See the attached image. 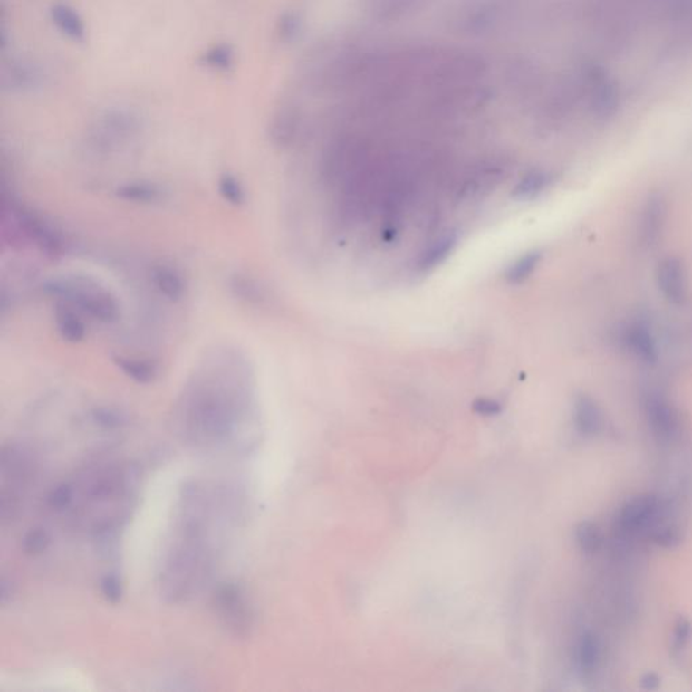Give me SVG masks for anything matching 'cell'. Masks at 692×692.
Returning a JSON list of instances; mask_svg holds the SVG:
<instances>
[{"instance_id":"obj_18","label":"cell","mask_w":692,"mask_h":692,"mask_svg":"<svg viewBox=\"0 0 692 692\" xmlns=\"http://www.w3.org/2000/svg\"><path fill=\"white\" fill-rule=\"evenodd\" d=\"M226 284L230 295L245 306L260 309L268 304L269 293L265 285L246 272H233L227 277Z\"/></svg>"},{"instance_id":"obj_26","label":"cell","mask_w":692,"mask_h":692,"mask_svg":"<svg viewBox=\"0 0 692 692\" xmlns=\"http://www.w3.org/2000/svg\"><path fill=\"white\" fill-rule=\"evenodd\" d=\"M553 181V175L545 169H532L519 178L513 189V197L518 200H530L543 194Z\"/></svg>"},{"instance_id":"obj_11","label":"cell","mask_w":692,"mask_h":692,"mask_svg":"<svg viewBox=\"0 0 692 692\" xmlns=\"http://www.w3.org/2000/svg\"><path fill=\"white\" fill-rule=\"evenodd\" d=\"M645 416L650 432L660 442L674 441L679 434V417L672 403L661 394H652L645 402Z\"/></svg>"},{"instance_id":"obj_9","label":"cell","mask_w":692,"mask_h":692,"mask_svg":"<svg viewBox=\"0 0 692 692\" xmlns=\"http://www.w3.org/2000/svg\"><path fill=\"white\" fill-rule=\"evenodd\" d=\"M48 83L45 68L34 59L24 56H11L3 60L0 71V86L5 92L24 93L37 92Z\"/></svg>"},{"instance_id":"obj_34","label":"cell","mask_w":692,"mask_h":692,"mask_svg":"<svg viewBox=\"0 0 692 692\" xmlns=\"http://www.w3.org/2000/svg\"><path fill=\"white\" fill-rule=\"evenodd\" d=\"M301 32V18L296 14L285 13L277 22L276 33L280 40L291 43Z\"/></svg>"},{"instance_id":"obj_12","label":"cell","mask_w":692,"mask_h":692,"mask_svg":"<svg viewBox=\"0 0 692 692\" xmlns=\"http://www.w3.org/2000/svg\"><path fill=\"white\" fill-rule=\"evenodd\" d=\"M656 280L661 295L674 306H682L687 301V274L682 261L667 257L658 263Z\"/></svg>"},{"instance_id":"obj_22","label":"cell","mask_w":692,"mask_h":692,"mask_svg":"<svg viewBox=\"0 0 692 692\" xmlns=\"http://www.w3.org/2000/svg\"><path fill=\"white\" fill-rule=\"evenodd\" d=\"M573 422L583 437H595L602 430V413L600 406L589 395H578L573 403Z\"/></svg>"},{"instance_id":"obj_27","label":"cell","mask_w":692,"mask_h":692,"mask_svg":"<svg viewBox=\"0 0 692 692\" xmlns=\"http://www.w3.org/2000/svg\"><path fill=\"white\" fill-rule=\"evenodd\" d=\"M200 64L216 72H229L235 62V52L229 43H216L200 54Z\"/></svg>"},{"instance_id":"obj_29","label":"cell","mask_w":692,"mask_h":692,"mask_svg":"<svg viewBox=\"0 0 692 692\" xmlns=\"http://www.w3.org/2000/svg\"><path fill=\"white\" fill-rule=\"evenodd\" d=\"M218 192L222 199L233 207H241L246 203L245 187L233 173L225 172L219 176Z\"/></svg>"},{"instance_id":"obj_19","label":"cell","mask_w":692,"mask_h":692,"mask_svg":"<svg viewBox=\"0 0 692 692\" xmlns=\"http://www.w3.org/2000/svg\"><path fill=\"white\" fill-rule=\"evenodd\" d=\"M112 362L126 378L137 384H152L160 378V364L152 357L118 353L112 357Z\"/></svg>"},{"instance_id":"obj_4","label":"cell","mask_w":692,"mask_h":692,"mask_svg":"<svg viewBox=\"0 0 692 692\" xmlns=\"http://www.w3.org/2000/svg\"><path fill=\"white\" fill-rule=\"evenodd\" d=\"M43 291L53 302H65L76 307L87 320L103 325H112L120 320V304L115 293L86 274L52 277L43 283Z\"/></svg>"},{"instance_id":"obj_30","label":"cell","mask_w":692,"mask_h":692,"mask_svg":"<svg viewBox=\"0 0 692 692\" xmlns=\"http://www.w3.org/2000/svg\"><path fill=\"white\" fill-rule=\"evenodd\" d=\"M576 543L583 553L594 554L602 546V534L597 524L590 521H583L576 526Z\"/></svg>"},{"instance_id":"obj_24","label":"cell","mask_w":692,"mask_h":692,"mask_svg":"<svg viewBox=\"0 0 692 692\" xmlns=\"http://www.w3.org/2000/svg\"><path fill=\"white\" fill-rule=\"evenodd\" d=\"M591 107L598 117L606 120L618 109V92L614 84L603 75H595L591 82Z\"/></svg>"},{"instance_id":"obj_16","label":"cell","mask_w":692,"mask_h":692,"mask_svg":"<svg viewBox=\"0 0 692 692\" xmlns=\"http://www.w3.org/2000/svg\"><path fill=\"white\" fill-rule=\"evenodd\" d=\"M87 318L65 302H54L53 323L57 334L67 344H82L87 339Z\"/></svg>"},{"instance_id":"obj_21","label":"cell","mask_w":692,"mask_h":692,"mask_svg":"<svg viewBox=\"0 0 692 692\" xmlns=\"http://www.w3.org/2000/svg\"><path fill=\"white\" fill-rule=\"evenodd\" d=\"M52 24L68 40L73 43H83L86 40L87 29L81 14L65 3H56L49 10Z\"/></svg>"},{"instance_id":"obj_10","label":"cell","mask_w":692,"mask_h":692,"mask_svg":"<svg viewBox=\"0 0 692 692\" xmlns=\"http://www.w3.org/2000/svg\"><path fill=\"white\" fill-rule=\"evenodd\" d=\"M666 518V506L655 494H641L625 502L620 513V524L625 532H639L658 526Z\"/></svg>"},{"instance_id":"obj_13","label":"cell","mask_w":692,"mask_h":692,"mask_svg":"<svg viewBox=\"0 0 692 692\" xmlns=\"http://www.w3.org/2000/svg\"><path fill=\"white\" fill-rule=\"evenodd\" d=\"M148 276L156 293L169 303H178L186 299L188 293V282L178 266L160 261L150 266Z\"/></svg>"},{"instance_id":"obj_6","label":"cell","mask_w":692,"mask_h":692,"mask_svg":"<svg viewBox=\"0 0 692 692\" xmlns=\"http://www.w3.org/2000/svg\"><path fill=\"white\" fill-rule=\"evenodd\" d=\"M34 463L32 456L19 445L2 447L0 455V518L2 522L15 517L27 485L32 480Z\"/></svg>"},{"instance_id":"obj_2","label":"cell","mask_w":692,"mask_h":692,"mask_svg":"<svg viewBox=\"0 0 692 692\" xmlns=\"http://www.w3.org/2000/svg\"><path fill=\"white\" fill-rule=\"evenodd\" d=\"M229 494L216 485L192 483L181 494L173 540L160 572L161 594L172 603L194 598L210 581L221 541L222 522L229 521Z\"/></svg>"},{"instance_id":"obj_3","label":"cell","mask_w":692,"mask_h":692,"mask_svg":"<svg viewBox=\"0 0 692 692\" xmlns=\"http://www.w3.org/2000/svg\"><path fill=\"white\" fill-rule=\"evenodd\" d=\"M73 494L82 498V518L95 537H114L134 505L139 474L122 464H104L88 468L72 482Z\"/></svg>"},{"instance_id":"obj_28","label":"cell","mask_w":692,"mask_h":692,"mask_svg":"<svg viewBox=\"0 0 692 692\" xmlns=\"http://www.w3.org/2000/svg\"><path fill=\"white\" fill-rule=\"evenodd\" d=\"M541 260H543V254L540 251H530L522 255L512 265H509L505 274V279L512 285L522 284L534 274Z\"/></svg>"},{"instance_id":"obj_39","label":"cell","mask_w":692,"mask_h":692,"mask_svg":"<svg viewBox=\"0 0 692 692\" xmlns=\"http://www.w3.org/2000/svg\"><path fill=\"white\" fill-rule=\"evenodd\" d=\"M641 687L648 691L658 690V688L660 687V678H658V675L653 674V672L645 674L641 679Z\"/></svg>"},{"instance_id":"obj_31","label":"cell","mask_w":692,"mask_h":692,"mask_svg":"<svg viewBox=\"0 0 692 692\" xmlns=\"http://www.w3.org/2000/svg\"><path fill=\"white\" fill-rule=\"evenodd\" d=\"M90 417L91 421L96 427L106 430L120 429V428L125 427L126 422H128V418H126L123 411L112 408H95V410L91 411Z\"/></svg>"},{"instance_id":"obj_5","label":"cell","mask_w":692,"mask_h":692,"mask_svg":"<svg viewBox=\"0 0 692 692\" xmlns=\"http://www.w3.org/2000/svg\"><path fill=\"white\" fill-rule=\"evenodd\" d=\"M142 131V120L125 107L101 111L87 129L84 148L95 158H110L133 144Z\"/></svg>"},{"instance_id":"obj_15","label":"cell","mask_w":692,"mask_h":692,"mask_svg":"<svg viewBox=\"0 0 692 692\" xmlns=\"http://www.w3.org/2000/svg\"><path fill=\"white\" fill-rule=\"evenodd\" d=\"M620 342L629 353L648 365H655L658 360V346L649 326L641 321H634L620 329Z\"/></svg>"},{"instance_id":"obj_14","label":"cell","mask_w":692,"mask_h":692,"mask_svg":"<svg viewBox=\"0 0 692 692\" xmlns=\"http://www.w3.org/2000/svg\"><path fill=\"white\" fill-rule=\"evenodd\" d=\"M666 221L667 202L663 195H649L639 214V229H637L639 244L644 248H652L658 243L663 235Z\"/></svg>"},{"instance_id":"obj_23","label":"cell","mask_w":692,"mask_h":692,"mask_svg":"<svg viewBox=\"0 0 692 692\" xmlns=\"http://www.w3.org/2000/svg\"><path fill=\"white\" fill-rule=\"evenodd\" d=\"M458 235L455 230L442 233L439 237L434 238L432 243L421 252L417 260L418 271L427 272L436 268L437 265L447 260L457 245Z\"/></svg>"},{"instance_id":"obj_17","label":"cell","mask_w":692,"mask_h":692,"mask_svg":"<svg viewBox=\"0 0 692 692\" xmlns=\"http://www.w3.org/2000/svg\"><path fill=\"white\" fill-rule=\"evenodd\" d=\"M117 199L137 206L163 205L169 197L168 189L155 181L134 180L120 184L114 189Z\"/></svg>"},{"instance_id":"obj_7","label":"cell","mask_w":692,"mask_h":692,"mask_svg":"<svg viewBox=\"0 0 692 692\" xmlns=\"http://www.w3.org/2000/svg\"><path fill=\"white\" fill-rule=\"evenodd\" d=\"M5 207L10 208L11 218L18 226L19 232L33 244L37 246L38 251L49 257L64 256L70 249V243L64 233L52 224L51 221L35 213L32 208L21 205L18 202H7L5 200Z\"/></svg>"},{"instance_id":"obj_37","label":"cell","mask_w":692,"mask_h":692,"mask_svg":"<svg viewBox=\"0 0 692 692\" xmlns=\"http://www.w3.org/2000/svg\"><path fill=\"white\" fill-rule=\"evenodd\" d=\"M101 590L107 602H120L123 597V586L120 579L115 573H107L101 581Z\"/></svg>"},{"instance_id":"obj_35","label":"cell","mask_w":692,"mask_h":692,"mask_svg":"<svg viewBox=\"0 0 692 692\" xmlns=\"http://www.w3.org/2000/svg\"><path fill=\"white\" fill-rule=\"evenodd\" d=\"M653 540L663 548H674L680 541L679 529L672 524H658L653 530Z\"/></svg>"},{"instance_id":"obj_25","label":"cell","mask_w":692,"mask_h":692,"mask_svg":"<svg viewBox=\"0 0 692 692\" xmlns=\"http://www.w3.org/2000/svg\"><path fill=\"white\" fill-rule=\"evenodd\" d=\"M576 661L584 679L594 677L601 663V644L591 631L581 634L576 648Z\"/></svg>"},{"instance_id":"obj_38","label":"cell","mask_w":692,"mask_h":692,"mask_svg":"<svg viewBox=\"0 0 692 692\" xmlns=\"http://www.w3.org/2000/svg\"><path fill=\"white\" fill-rule=\"evenodd\" d=\"M472 408H474L475 413L483 417L498 416L502 411L501 403L490 399V398H479V399L475 400Z\"/></svg>"},{"instance_id":"obj_8","label":"cell","mask_w":692,"mask_h":692,"mask_svg":"<svg viewBox=\"0 0 692 692\" xmlns=\"http://www.w3.org/2000/svg\"><path fill=\"white\" fill-rule=\"evenodd\" d=\"M213 607L222 625L237 637H246L255 623V611L245 589L237 581H225L216 586Z\"/></svg>"},{"instance_id":"obj_32","label":"cell","mask_w":692,"mask_h":692,"mask_svg":"<svg viewBox=\"0 0 692 692\" xmlns=\"http://www.w3.org/2000/svg\"><path fill=\"white\" fill-rule=\"evenodd\" d=\"M73 502V485L72 483H62V485L53 487L46 498V504L54 512H68L72 506Z\"/></svg>"},{"instance_id":"obj_1","label":"cell","mask_w":692,"mask_h":692,"mask_svg":"<svg viewBox=\"0 0 692 692\" xmlns=\"http://www.w3.org/2000/svg\"><path fill=\"white\" fill-rule=\"evenodd\" d=\"M251 370L238 351H218L187 383L178 408L181 436L197 447L229 445L254 406Z\"/></svg>"},{"instance_id":"obj_36","label":"cell","mask_w":692,"mask_h":692,"mask_svg":"<svg viewBox=\"0 0 692 692\" xmlns=\"http://www.w3.org/2000/svg\"><path fill=\"white\" fill-rule=\"evenodd\" d=\"M692 626L687 620L682 618L675 625L674 634H672V652L674 655H679L687 647L691 641Z\"/></svg>"},{"instance_id":"obj_33","label":"cell","mask_w":692,"mask_h":692,"mask_svg":"<svg viewBox=\"0 0 692 692\" xmlns=\"http://www.w3.org/2000/svg\"><path fill=\"white\" fill-rule=\"evenodd\" d=\"M51 543V535L45 529H33L24 534L22 540V549L29 556H38L48 549Z\"/></svg>"},{"instance_id":"obj_20","label":"cell","mask_w":692,"mask_h":692,"mask_svg":"<svg viewBox=\"0 0 692 692\" xmlns=\"http://www.w3.org/2000/svg\"><path fill=\"white\" fill-rule=\"evenodd\" d=\"M299 129H301L299 112L293 107H283L274 115L269 123V139L274 147L284 149L291 147L298 139Z\"/></svg>"}]
</instances>
